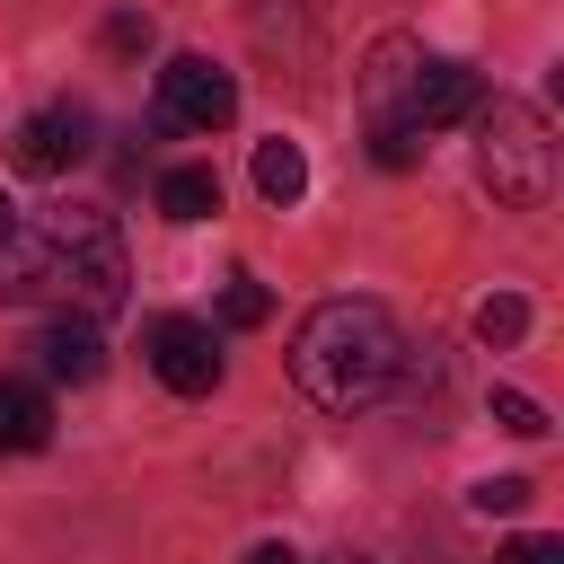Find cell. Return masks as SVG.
<instances>
[{"label": "cell", "instance_id": "1", "mask_svg": "<svg viewBox=\"0 0 564 564\" xmlns=\"http://www.w3.org/2000/svg\"><path fill=\"white\" fill-rule=\"evenodd\" d=\"M397 370H405V335H397V317H388L379 300H326V308H308L300 335H291V379H300V397L326 405V414L379 405V397L397 388Z\"/></svg>", "mask_w": 564, "mask_h": 564}, {"label": "cell", "instance_id": "2", "mask_svg": "<svg viewBox=\"0 0 564 564\" xmlns=\"http://www.w3.org/2000/svg\"><path fill=\"white\" fill-rule=\"evenodd\" d=\"M476 167H485L494 203L538 212V203L555 194V132H546V115H538L529 97H494V106H476Z\"/></svg>", "mask_w": 564, "mask_h": 564}, {"label": "cell", "instance_id": "3", "mask_svg": "<svg viewBox=\"0 0 564 564\" xmlns=\"http://www.w3.org/2000/svg\"><path fill=\"white\" fill-rule=\"evenodd\" d=\"M35 238H44V291L79 300V317H97V308L123 300L132 273H123V238H115L106 212H53Z\"/></svg>", "mask_w": 564, "mask_h": 564}, {"label": "cell", "instance_id": "4", "mask_svg": "<svg viewBox=\"0 0 564 564\" xmlns=\"http://www.w3.org/2000/svg\"><path fill=\"white\" fill-rule=\"evenodd\" d=\"M159 123H176V132H220L229 115H238V79L220 70V62H203V53H176L167 70H159Z\"/></svg>", "mask_w": 564, "mask_h": 564}, {"label": "cell", "instance_id": "5", "mask_svg": "<svg viewBox=\"0 0 564 564\" xmlns=\"http://www.w3.org/2000/svg\"><path fill=\"white\" fill-rule=\"evenodd\" d=\"M141 352H150L159 388H176V397H212L220 388V335L203 317H150Z\"/></svg>", "mask_w": 564, "mask_h": 564}, {"label": "cell", "instance_id": "6", "mask_svg": "<svg viewBox=\"0 0 564 564\" xmlns=\"http://www.w3.org/2000/svg\"><path fill=\"white\" fill-rule=\"evenodd\" d=\"M9 159H18L26 176H62V167H79V159H88V106H70V97L35 106V115L9 132Z\"/></svg>", "mask_w": 564, "mask_h": 564}, {"label": "cell", "instance_id": "7", "mask_svg": "<svg viewBox=\"0 0 564 564\" xmlns=\"http://www.w3.org/2000/svg\"><path fill=\"white\" fill-rule=\"evenodd\" d=\"M414 70H423V44L414 35H379L370 44V62H361V115H370V132H414L405 123Z\"/></svg>", "mask_w": 564, "mask_h": 564}, {"label": "cell", "instance_id": "8", "mask_svg": "<svg viewBox=\"0 0 564 564\" xmlns=\"http://www.w3.org/2000/svg\"><path fill=\"white\" fill-rule=\"evenodd\" d=\"M476 106H485V70H476V62H432V53H423L414 97H405V123H414V132H449V123H467Z\"/></svg>", "mask_w": 564, "mask_h": 564}, {"label": "cell", "instance_id": "9", "mask_svg": "<svg viewBox=\"0 0 564 564\" xmlns=\"http://www.w3.org/2000/svg\"><path fill=\"white\" fill-rule=\"evenodd\" d=\"M35 352H44V370L70 379V388H88V379L106 370V335H97V317H53V326L35 335Z\"/></svg>", "mask_w": 564, "mask_h": 564}, {"label": "cell", "instance_id": "10", "mask_svg": "<svg viewBox=\"0 0 564 564\" xmlns=\"http://www.w3.org/2000/svg\"><path fill=\"white\" fill-rule=\"evenodd\" d=\"M53 441V397L35 379H0V458H35Z\"/></svg>", "mask_w": 564, "mask_h": 564}, {"label": "cell", "instance_id": "11", "mask_svg": "<svg viewBox=\"0 0 564 564\" xmlns=\"http://www.w3.org/2000/svg\"><path fill=\"white\" fill-rule=\"evenodd\" d=\"M159 212L167 220H212L220 212V176L212 167H167L159 176Z\"/></svg>", "mask_w": 564, "mask_h": 564}, {"label": "cell", "instance_id": "12", "mask_svg": "<svg viewBox=\"0 0 564 564\" xmlns=\"http://www.w3.org/2000/svg\"><path fill=\"white\" fill-rule=\"evenodd\" d=\"M26 300H44V238H9L0 247V308H26Z\"/></svg>", "mask_w": 564, "mask_h": 564}, {"label": "cell", "instance_id": "13", "mask_svg": "<svg viewBox=\"0 0 564 564\" xmlns=\"http://www.w3.org/2000/svg\"><path fill=\"white\" fill-rule=\"evenodd\" d=\"M256 194H264V203H300V194H308L300 141H264V150H256Z\"/></svg>", "mask_w": 564, "mask_h": 564}, {"label": "cell", "instance_id": "14", "mask_svg": "<svg viewBox=\"0 0 564 564\" xmlns=\"http://www.w3.org/2000/svg\"><path fill=\"white\" fill-rule=\"evenodd\" d=\"M476 335H485V344H520V335H529V300H520V291L476 300Z\"/></svg>", "mask_w": 564, "mask_h": 564}, {"label": "cell", "instance_id": "15", "mask_svg": "<svg viewBox=\"0 0 564 564\" xmlns=\"http://www.w3.org/2000/svg\"><path fill=\"white\" fill-rule=\"evenodd\" d=\"M264 317H273V291H264V282H247V273H238V282H229V291H220V326H264Z\"/></svg>", "mask_w": 564, "mask_h": 564}, {"label": "cell", "instance_id": "16", "mask_svg": "<svg viewBox=\"0 0 564 564\" xmlns=\"http://www.w3.org/2000/svg\"><path fill=\"white\" fill-rule=\"evenodd\" d=\"M494 423H502V432H520V441H538V432H546V405H538V397H520V388H494Z\"/></svg>", "mask_w": 564, "mask_h": 564}, {"label": "cell", "instance_id": "17", "mask_svg": "<svg viewBox=\"0 0 564 564\" xmlns=\"http://www.w3.org/2000/svg\"><path fill=\"white\" fill-rule=\"evenodd\" d=\"M520 502H529V476H485V485H476V511H485V520H494V511H520Z\"/></svg>", "mask_w": 564, "mask_h": 564}, {"label": "cell", "instance_id": "18", "mask_svg": "<svg viewBox=\"0 0 564 564\" xmlns=\"http://www.w3.org/2000/svg\"><path fill=\"white\" fill-rule=\"evenodd\" d=\"M106 53H150V18H141V9L106 18Z\"/></svg>", "mask_w": 564, "mask_h": 564}, {"label": "cell", "instance_id": "19", "mask_svg": "<svg viewBox=\"0 0 564 564\" xmlns=\"http://www.w3.org/2000/svg\"><path fill=\"white\" fill-rule=\"evenodd\" d=\"M502 564H564V538H511Z\"/></svg>", "mask_w": 564, "mask_h": 564}, {"label": "cell", "instance_id": "20", "mask_svg": "<svg viewBox=\"0 0 564 564\" xmlns=\"http://www.w3.org/2000/svg\"><path fill=\"white\" fill-rule=\"evenodd\" d=\"M370 150H379V167H414V132H370Z\"/></svg>", "mask_w": 564, "mask_h": 564}, {"label": "cell", "instance_id": "21", "mask_svg": "<svg viewBox=\"0 0 564 564\" xmlns=\"http://www.w3.org/2000/svg\"><path fill=\"white\" fill-rule=\"evenodd\" d=\"M247 564H300V555H291L282 538H264V546H247Z\"/></svg>", "mask_w": 564, "mask_h": 564}, {"label": "cell", "instance_id": "22", "mask_svg": "<svg viewBox=\"0 0 564 564\" xmlns=\"http://www.w3.org/2000/svg\"><path fill=\"white\" fill-rule=\"evenodd\" d=\"M9 238H18V203L0 194V247H9Z\"/></svg>", "mask_w": 564, "mask_h": 564}, {"label": "cell", "instance_id": "23", "mask_svg": "<svg viewBox=\"0 0 564 564\" xmlns=\"http://www.w3.org/2000/svg\"><path fill=\"white\" fill-rule=\"evenodd\" d=\"M335 564H361V555H335Z\"/></svg>", "mask_w": 564, "mask_h": 564}]
</instances>
